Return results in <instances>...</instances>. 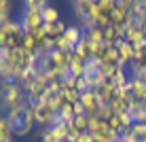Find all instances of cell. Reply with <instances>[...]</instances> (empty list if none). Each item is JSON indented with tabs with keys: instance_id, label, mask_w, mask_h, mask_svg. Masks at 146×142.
<instances>
[{
	"instance_id": "26",
	"label": "cell",
	"mask_w": 146,
	"mask_h": 142,
	"mask_svg": "<svg viewBox=\"0 0 146 142\" xmlns=\"http://www.w3.org/2000/svg\"><path fill=\"white\" fill-rule=\"evenodd\" d=\"M142 9H144V11H146V0H142Z\"/></svg>"
},
{
	"instance_id": "9",
	"label": "cell",
	"mask_w": 146,
	"mask_h": 142,
	"mask_svg": "<svg viewBox=\"0 0 146 142\" xmlns=\"http://www.w3.org/2000/svg\"><path fill=\"white\" fill-rule=\"evenodd\" d=\"M123 142H144L146 140V123H133L121 134Z\"/></svg>"
},
{
	"instance_id": "24",
	"label": "cell",
	"mask_w": 146,
	"mask_h": 142,
	"mask_svg": "<svg viewBox=\"0 0 146 142\" xmlns=\"http://www.w3.org/2000/svg\"><path fill=\"white\" fill-rule=\"evenodd\" d=\"M11 13H0V28H2L4 26V23H9V21H11Z\"/></svg>"
},
{
	"instance_id": "28",
	"label": "cell",
	"mask_w": 146,
	"mask_h": 142,
	"mask_svg": "<svg viewBox=\"0 0 146 142\" xmlns=\"http://www.w3.org/2000/svg\"><path fill=\"white\" fill-rule=\"evenodd\" d=\"M144 104H146V100H144Z\"/></svg>"
},
{
	"instance_id": "7",
	"label": "cell",
	"mask_w": 146,
	"mask_h": 142,
	"mask_svg": "<svg viewBox=\"0 0 146 142\" xmlns=\"http://www.w3.org/2000/svg\"><path fill=\"white\" fill-rule=\"evenodd\" d=\"M98 4V17H95V26L106 28L110 26V19H112V13L117 9V0H95Z\"/></svg>"
},
{
	"instance_id": "2",
	"label": "cell",
	"mask_w": 146,
	"mask_h": 142,
	"mask_svg": "<svg viewBox=\"0 0 146 142\" xmlns=\"http://www.w3.org/2000/svg\"><path fill=\"white\" fill-rule=\"evenodd\" d=\"M74 17L78 19V28L87 32L89 28L95 26V17H98V4L95 0H74L72 2Z\"/></svg>"
},
{
	"instance_id": "15",
	"label": "cell",
	"mask_w": 146,
	"mask_h": 142,
	"mask_svg": "<svg viewBox=\"0 0 146 142\" xmlns=\"http://www.w3.org/2000/svg\"><path fill=\"white\" fill-rule=\"evenodd\" d=\"M13 129L7 121V115H0V142H13Z\"/></svg>"
},
{
	"instance_id": "14",
	"label": "cell",
	"mask_w": 146,
	"mask_h": 142,
	"mask_svg": "<svg viewBox=\"0 0 146 142\" xmlns=\"http://www.w3.org/2000/svg\"><path fill=\"white\" fill-rule=\"evenodd\" d=\"M66 23L64 21H57V23H44V30H47V36L49 38H62L64 32H66Z\"/></svg>"
},
{
	"instance_id": "6",
	"label": "cell",
	"mask_w": 146,
	"mask_h": 142,
	"mask_svg": "<svg viewBox=\"0 0 146 142\" xmlns=\"http://www.w3.org/2000/svg\"><path fill=\"white\" fill-rule=\"evenodd\" d=\"M32 108H34V121H36V125H42V129L51 127L53 121L57 119V110H55L51 104H47V102L32 104Z\"/></svg>"
},
{
	"instance_id": "25",
	"label": "cell",
	"mask_w": 146,
	"mask_h": 142,
	"mask_svg": "<svg viewBox=\"0 0 146 142\" xmlns=\"http://www.w3.org/2000/svg\"><path fill=\"white\" fill-rule=\"evenodd\" d=\"M140 81H142V83L146 85V68H142V72H140V77H138Z\"/></svg>"
},
{
	"instance_id": "20",
	"label": "cell",
	"mask_w": 146,
	"mask_h": 142,
	"mask_svg": "<svg viewBox=\"0 0 146 142\" xmlns=\"http://www.w3.org/2000/svg\"><path fill=\"white\" fill-rule=\"evenodd\" d=\"M64 98H66V102H70V104L80 102V93H76V91H72V89H64Z\"/></svg>"
},
{
	"instance_id": "27",
	"label": "cell",
	"mask_w": 146,
	"mask_h": 142,
	"mask_svg": "<svg viewBox=\"0 0 146 142\" xmlns=\"http://www.w3.org/2000/svg\"><path fill=\"white\" fill-rule=\"evenodd\" d=\"M114 142H123V140H121V138H119V140H114Z\"/></svg>"
},
{
	"instance_id": "8",
	"label": "cell",
	"mask_w": 146,
	"mask_h": 142,
	"mask_svg": "<svg viewBox=\"0 0 146 142\" xmlns=\"http://www.w3.org/2000/svg\"><path fill=\"white\" fill-rule=\"evenodd\" d=\"M114 49H117L119 64L123 66V68H127V66L133 62V57H135V49H133V45H131V43H127V40L123 38L119 45H114Z\"/></svg>"
},
{
	"instance_id": "21",
	"label": "cell",
	"mask_w": 146,
	"mask_h": 142,
	"mask_svg": "<svg viewBox=\"0 0 146 142\" xmlns=\"http://www.w3.org/2000/svg\"><path fill=\"white\" fill-rule=\"evenodd\" d=\"M0 13H13V2H9V0H0Z\"/></svg>"
},
{
	"instance_id": "22",
	"label": "cell",
	"mask_w": 146,
	"mask_h": 142,
	"mask_svg": "<svg viewBox=\"0 0 146 142\" xmlns=\"http://www.w3.org/2000/svg\"><path fill=\"white\" fill-rule=\"evenodd\" d=\"M78 136H80L78 131L70 129V131H68V136H66V142H76V140H78Z\"/></svg>"
},
{
	"instance_id": "19",
	"label": "cell",
	"mask_w": 146,
	"mask_h": 142,
	"mask_svg": "<svg viewBox=\"0 0 146 142\" xmlns=\"http://www.w3.org/2000/svg\"><path fill=\"white\" fill-rule=\"evenodd\" d=\"M38 142H59V140L51 134V129H49V127H44V129L38 131Z\"/></svg>"
},
{
	"instance_id": "4",
	"label": "cell",
	"mask_w": 146,
	"mask_h": 142,
	"mask_svg": "<svg viewBox=\"0 0 146 142\" xmlns=\"http://www.w3.org/2000/svg\"><path fill=\"white\" fill-rule=\"evenodd\" d=\"M89 134L93 136V142H114L121 138L117 131H112L108 127V123L102 119H89Z\"/></svg>"
},
{
	"instance_id": "16",
	"label": "cell",
	"mask_w": 146,
	"mask_h": 142,
	"mask_svg": "<svg viewBox=\"0 0 146 142\" xmlns=\"http://www.w3.org/2000/svg\"><path fill=\"white\" fill-rule=\"evenodd\" d=\"M42 19H44V23H57V21H62V15H59V11L55 7L47 4L42 9Z\"/></svg>"
},
{
	"instance_id": "23",
	"label": "cell",
	"mask_w": 146,
	"mask_h": 142,
	"mask_svg": "<svg viewBox=\"0 0 146 142\" xmlns=\"http://www.w3.org/2000/svg\"><path fill=\"white\" fill-rule=\"evenodd\" d=\"M76 142H93V136L89 134V131H85V134H80L78 136V140Z\"/></svg>"
},
{
	"instance_id": "18",
	"label": "cell",
	"mask_w": 146,
	"mask_h": 142,
	"mask_svg": "<svg viewBox=\"0 0 146 142\" xmlns=\"http://www.w3.org/2000/svg\"><path fill=\"white\" fill-rule=\"evenodd\" d=\"M44 7H47L44 0H26L23 2V9H28V11H42Z\"/></svg>"
},
{
	"instance_id": "13",
	"label": "cell",
	"mask_w": 146,
	"mask_h": 142,
	"mask_svg": "<svg viewBox=\"0 0 146 142\" xmlns=\"http://www.w3.org/2000/svg\"><path fill=\"white\" fill-rule=\"evenodd\" d=\"M129 93H131L133 100H138V102H144V100H146V85H144L140 79H131Z\"/></svg>"
},
{
	"instance_id": "10",
	"label": "cell",
	"mask_w": 146,
	"mask_h": 142,
	"mask_svg": "<svg viewBox=\"0 0 146 142\" xmlns=\"http://www.w3.org/2000/svg\"><path fill=\"white\" fill-rule=\"evenodd\" d=\"M85 72H87V62H83L80 57L72 53V57H70V64H68V74L74 79H80L85 77Z\"/></svg>"
},
{
	"instance_id": "11",
	"label": "cell",
	"mask_w": 146,
	"mask_h": 142,
	"mask_svg": "<svg viewBox=\"0 0 146 142\" xmlns=\"http://www.w3.org/2000/svg\"><path fill=\"white\" fill-rule=\"evenodd\" d=\"M49 129H51V134H53L59 142H66V136H68V131H70L68 121H64L62 117H57V119L53 121V125H51Z\"/></svg>"
},
{
	"instance_id": "1",
	"label": "cell",
	"mask_w": 146,
	"mask_h": 142,
	"mask_svg": "<svg viewBox=\"0 0 146 142\" xmlns=\"http://www.w3.org/2000/svg\"><path fill=\"white\" fill-rule=\"evenodd\" d=\"M26 102V91L21 89L19 83H15V81L0 83V115H7L13 106H21Z\"/></svg>"
},
{
	"instance_id": "3",
	"label": "cell",
	"mask_w": 146,
	"mask_h": 142,
	"mask_svg": "<svg viewBox=\"0 0 146 142\" xmlns=\"http://www.w3.org/2000/svg\"><path fill=\"white\" fill-rule=\"evenodd\" d=\"M21 40H23V30L19 26V21L11 19L0 28V49H17L21 47Z\"/></svg>"
},
{
	"instance_id": "12",
	"label": "cell",
	"mask_w": 146,
	"mask_h": 142,
	"mask_svg": "<svg viewBox=\"0 0 146 142\" xmlns=\"http://www.w3.org/2000/svg\"><path fill=\"white\" fill-rule=\"evenodd\" d=\"M68 127L78 131V134H85V131H89V117L87 115H74L68 121Z\"/></svg>"
},
{
	"instance_id": "17",
	"label": "cell",
	"mask_w": 146,
	"mask_h": 142,
	"mask_svg": "<svg viewBox=\"0 0 146 142\" xmlns=\"http://www.w3.org/2000/svg\"><path fill=\"white\" fill-rule=\"evenodd\" d=\"M85 36L89 38V43H93V45H102V43H104V28L93 26V28H89L87 32H85Z\"/></svg>"
},
{
	"instance_id": "5",
	"label": "cell",
	"mask_w": 146,
	"mask_h": 142,
	"mask_svg": "<svg viewBox=\"0 0 146 142\" xmlns=\"http://www.w3.org/2000/svg\"><path fill=\"white\" fill-rule=\"evenodd\" d=\"M19 26H21L23 34H32L40 30L44 26V19H42V11H28V9H23L21 11V17L17 19Z\"/></svg>"
}]
</instances>
